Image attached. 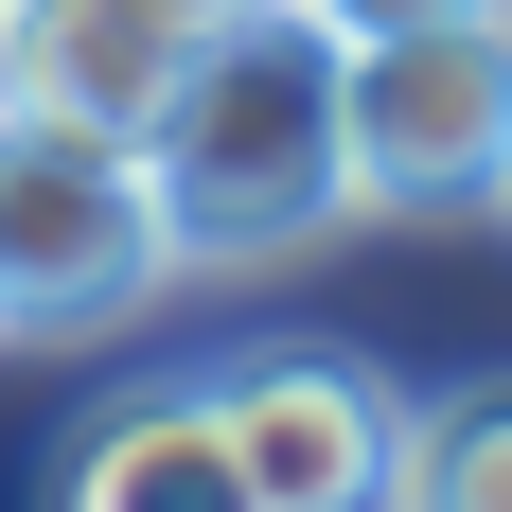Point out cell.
I'll return each mask as SVG.
<instances>
[{"mask_svg": "<svg viewBox=\"0 0 512 512\" xmlns=\"http://www.w3.org/2000/svg\"><path fill=\"white\" fill-rule=\"evenodd\" d=\"M142 195H159V265H283L318 230H354V195H336V36L301 0H248L177 53V89L142 106Z\"/></svg>", "mask_w": 512, "mask_h": 512, "instance_id": "6da1fadb", "label": "cell"}, {"mask_svg": "<svg viewBox=\"0 0 512 512\" xmlns=\"http://www.w3.org/2000/svg\"><path fill=\"white\" fill-rule=\"evenodd\" d=\"M512 159V0L336 36V195L354 212H495Z\"/></svg>", "mask_w": 512, "mask_h": 512, "instance_id": "7a4b0ae2", "label": "cell"}, {"mask_svg": "<svg viewBox=\"0 0 512 512\" xmlns=\"http://www.w3.org/2000/svg\"><path fill=\"white\" fill-rule=\"evenodd\" d=\"M177 265H159V195L124 124H36L0 106V336H106L142 318Z\"/></svg>", "mask_w": 512, "mask_h": 512, "instance_id": "3957f363", "label": "cell"}, {"mask_svg": "<svg viewBox=\"0 0 512 512\" xmlns=\"http://www.w3.org/2000/svg\"><path fill=\"white\" fill-rule=\"evenodd\" d=\"M212 424H230V460H248L265 512H371L389 495V424H407V389L354 354H318V336H283V354L212 371Z\"/></svg>", "mask_w": 512, "mask_h": 512, "instance_id": "277c9868", "label": "cell"}, {"mask_svg": "<svg viewBox=\"0 0 512 512\" xmlns=\"http://www.w3.org/2000/svg\"><path fill=\"white\" fill-rule=\"evenodd\" d=\"M177 53H195L177 0H0V106H36V124H124L142 142Z\"/></svg>", "mask_w": 512, "mask_h": 512, "instance_id": "5b68a950", "label": "cell"}, {"mask_svg": "<svg viewBox=\"0 0 512 512\" xmlns=\"http://www.w3.org/2000/svg\"><path fill=\"white\" fill-rule=\"evenodd\" d=\"M53 512H265V495H248V460H230L212 389H124V407L71 442V495Z\"/></svg>", "mask_w": 512, "mask_h": 512, "instance_id": "8992f818", "label": "cell"}, {"mask_svg": "<svg viewBox=\"0 0 512 512\" xmlns=\"http://www.w3.org/2000/svg\"><path fill=\"white\" fill-rule=\"evenodd\" d=\"M371 512H512V371L424 389V407L389 424V495Z\"/></svg>", "mask_w": 512, "mask_h": 512, "instance_id": "52a82bcc", "label": "cell"}, {"mask_svg": "<svg viewBox=\"0 0 512 512\" xmlns=\"http://www.w3.org/2000/svg\"><path fill=\"white\" fill-rule=\"evenodd\" d=\"M318 36H407V18H477V0H301Z\"/></svg>", "mask_w": 512, "mask_h": 512, "instance_id": "ba28073f", "label": "cell"}, {"mask_svg": "<svg viewBox=\"0 0 512 512\" xmlns=\"http://www.w3.org/2000/svg\"><path fill=\"white\" fill-rule=\"evenodd\" d=\"M177 18H195V36H212V18H248V0H177Z\"/></svg>", "mask_w": 512, "mask_h": 512, "instance_id": "9c48e42d", "label": "cell"}, {"mask_svg": "<svg viewBox=\"0 0 512 512\" xmlns=\"http://www.w3.org/2000/svg\"><path fill=\"white\" fill-rule=\"evenodd\" d=\"M495 212H512V159H495Z\"/></svg>", "mask_w": 512, "mask_h": 512, "instance_id": "30bf717a", "label": "cell"}]
</instances>
